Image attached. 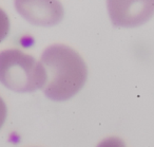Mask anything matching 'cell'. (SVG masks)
Returning <instances> with one entry per match:
<instances>
[{
    "mask_svg": "<svg viewBox=\"0 0 154 147\" xmlns=\"http://www.w3.org/2000/svg\"><path fill=\"white\" fill-rule=\"evenodd\" d=\"M97 147H126L125 142L119 138H116V136H110L105 140H103Z\"/></svg>",
    "mask_w": 154,
    "mask_h": 147,
    "instance_id": "cell-6",
    "label": "cell"
},
{
    "mask_svg": "<svg viewBox=\"0 0 154 147\" xmlns=\"http://www.w3.org/2000/svg\"><path fill=\"white\" fill-rule=\"evenodd\" d=\"M47 81L40 62L18 49L0 52V83L15 92L42 89Z\"/></svg>",
    "mask_w": 154,
    "mask_h": 147,
    "instance_id": "cell-2",
    "label": "cell"
},
{
    "mask_svg": "<svg viewBox=\"0 0 154 147\" xmlns=\"http://www.w3.org/2000/svg\"><path fill=\"white\" fill-rule=\"evenodd\" d=\"M7 113H8V109H7V105H5V101L0 97V128L2 127L5 121L7 119Z\"/></svg>",
    "mask_w": 154,
    "mask_h": 147,
    "instance_id": "cell-7",
    "label": "cell"
},
{
    "mask_svg": "<svg viewBox=\"0 0 154 147\" xmlns=\"http://www.w3.org/2000/svg\"><path fill=\"white\" fill-rule=\"evenodd\" d=\"M10 31V19L5 12L0 9V43L8 36Z\"/></svg>",
    "mask_w": 154,
    "mask_h": 147,
    "instance_id": "cell-5",
    "label": "cell"
},
{
    "mask_svg": "<svg viewBox=\"0 0 154 147\" xmlns=\"http://www.w3.org/2000/svg\"><path fill=\"white\" fill-rule=\"evenodd\" d=\"M110 16L116 26L135 27L154 13V1H109Z\"/></svg>",
    "mask_w": 154,
    "mask_h": 147,
    "instance_id": "cell-3",
    "label": "cell"
},
{
    "mask_svg": "<svg viewBox=\"0 0 154 147\" xmlns=\"http://www.w3.org/2000/svg\"><path fill=\"white\" fill-rule=\"evenodd\" d=\"M47 81L42 90L53 101H66L73 97L86 84L88 69L84 58L72 48L52 45L40 57Z\"/></svg>",
    "mask_w": 154,
    "mask_h": 147,
    "instance_id": "cell-1",
    "label": "cell"
},
{
    "mask_svg": "<svg viewBox=\"0 0 154 147\" xmlns=\"http://www.w3.org/2000/svg\"><path fill=\"white\" fill-rule=\"evenodd\" d=\"M16 9L30 22L38 26H52L61 20L63 10L56 1H17Z\"/></svg>",
    "mask_w": 154,
    "mask_h": 147,
    "instance_id": "cell-4",
    "label": "cell"
}]
</instances>
